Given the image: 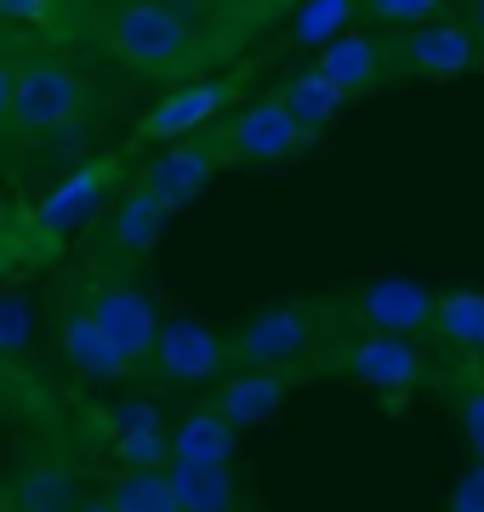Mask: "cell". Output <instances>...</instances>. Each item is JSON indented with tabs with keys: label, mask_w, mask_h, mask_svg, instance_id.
<instances>
[{
	"label": "cell",
	"mask_w": 484,
	"mask_h": 512,
	"mask_svg": "<svg viewBox=\"0 0 484 512\" xmlns=\"http://www.w3.org/2000/svg\"><path fill=\"white\" fill-rule=\"evenodd\" d=\"M97 46L137 80H177L205 57V29L171 0H114L92 12Z\"/></svg>",
	"instance_id": "1"
},
{
	"label": "cell",
	"mask_w": 484,
	"mask_h": 512,
	"mask_svg": "<svg viewBox=\"0 0 484 512\" xmlns=\"http://www.w3.org/2000/svg\"><path fill=\"white\" fill-rule=\"evenodd\" d=\"M97 114L92 74L80 69L63 46H23L12 69V137L35 148L80 143Z\"/></svg>",
	"instance_id": "2"
},
{
	"label": "cell",
	"mask_w": 484,
	"mask_h": 512,
	"mask_svg": "<svg viewBox=\"0 0 484 512\" xmlns=\"http://www.w3.org/2000/svg\"><path fill=\"white\" fill-rule=\"evenodd\" d=\"M319 330L314 302H274L228 336V359H240V370H297L319 348Z\"/></svg>",
	"instance_id": "3"
},
{
	"label": "cell",
	"mask_w": 484,
	"mask_h": 512,
	"mask_svg": "<svg viewBox=\"0 0 484 512\" xmlns=\"http://www.w3.org/2000/svg\"><path fill=\"white\" fill-rule=\"evenodd\" d=\"M211 137H217V148H223L228 165H280V160H291V154L308 148L302 126L291 120V109L280 103V92L245 103L240 114H228Z\"/></svg>",
	"instance_id": "4"
},
{
	"label": "cell",
	"mask_w": 484,
	"mask_h": 512,
	"mask_svg": "<svg viewBox=\"0 0 484 512\" xmlns=\"http://www.w3.org/2000/svg\"><path fill=\"white\" fill-rule=\"evenodd\" d=\"M234 103V80H183L177 92H166L143 120H137V143L171 148V143H194V137H211L217 120Z\"/></svg>",
	"instance_id": "5"
},
{
	"label": "cell",
	"mask_w": 484,
	"mask_h": 512,
	"mask_svg": "<svg viewBox=\"0 0 484 512\" xmlns=\"http://www.w3.org/2000/svg\"><path fill=\"white\" fill-rule=\"evenodd\" d=\"M126 171V160L120 154H103V160H86V165H75L63 183L40 200V211H35V222L46 228L52 239H69V234H80L86 222L103 211V200H109V188H114V177Z\"/></svg>",
	"instance_id": "6"
},
{
	"label": "cell",
	"mask_w": 484,
	"mask_h": 512,
	"mask_svg": "<svg viewBox=\"0 0 484 512\" xmlns=\"http://www.w3.org/2000/svg\"><path fill=\"white\" fill-rule=\"evenodd\" d=\"M223 148H217V137H194V143H171L160 148L143 171H137V183L154 188L160 200L171 205V211H188V205L200 200L205 188L217 183V171H223Z\"/></svg>",
	"instance_id": "7"
},
{
	"label": "cell",
	"mask_w": 484,
	"mask_h": 512,
	"mask_svg": "<svg viewBox=\"0 0 484 512\" xmlns=\"http://www.w3.org/2000/svg\"><path fill=\"white\" fill-rule=\"evenodd\" d=\"M479 40H473V29H467L462 18H439L428 23V29H410V35H399V46H393V63L410 74H422V80H456V74H467L473 63H479Z\"/></svg>",
	"instance_id": "8"
},
{
	"label": "cell",
	"mask_w": 484,
	"mask_h": 512,
	"mask_svg": "<svg viewBox=\"0 0 484 512\" xmlns=\"http://www.w3.org/2000/svg\"><path fill=\"white\" fill-rule=\"evenodd\" d=\"M92 319L131 365H149L160 348V313H154L149 291H137V285H103L92 296Z\"/></svg>",
	"instance_id": "9"
},
{
	"label": "cell",
	"mask_w": 484,
	"mask_h": 512,
	"mask_svg": "<svg viewBox=\"0 0 484 512\" xmlns=\"http://www.w3.org/2000/svg\"><path fill=\"white\" fill-rule=\"evenodd\" d=\"M342 370L354 382L376 387V393H405V387H416L428 376V359H422V348L410 336H376V330H365V336L348 342Z\"/></svg>",
	"instance_id": "10"
},
{
	"label": "cell",
	"mask_w": 484,
	"mask_h": 512,
	"mask_svg": "<svg viewBox=\"0 0 484 512\" xmlns=\"http://www.w3.org/2000/svg\"><path fill=\"white\" fill-rule=\"evenodd\" d=\"M154 365L160 376L171 382H211V376H223L228 365V342L217 330H205L200 319H166L160 325V348H154Z\"/></svg>",
	"instance_id": "11"
},
{
	"label": "cell",
	"mask_w": 484,
	"mask_h": 512,
	"mask_svg": "<svg viewBox=\"0 0 484 512\" xmlns=\"http://www.w3.org/2000/svg\"><path fill=\"white\" fill-rule=\"evenodd\" d=\"M109 450L126 461V473H160L171 461V427L160 421L154 399H126L109 416Z\"/></svg>",
	"instance_id": "12"
},
{
	"label": "cell",
	"mask_w": 484,
	"mask_h": 512,
	"mask_svg": "<svg viewBox=\"0 0 484 512\" xmlns=\"http://www.w3.org/2000/svg\"><path fill=\"white\" fill-rule=\"evenodd\" d=\"M285 399H291V370H240V376H228L223 387H217V416L234 427V433H245V427H262V421H274L285 410Z\"/></svg>",
	"instance_id": "13"
},
{
	"label": "cell",
	"mask_w": 484,
	"mask_h": 512,
	"mask_svg": "<svg viewBox=\"0 0 484 512\" xmlns=\"http://www.w3.org/2000/svg\"><path fill=\"white\" fill-rule=\"evenodd\" d=\"M359 319L376 330V336H410L433 325V296L410 279H371L359 291Z\"/></svg>",
	"instance_id": "14"
},
{
	"label": "cell",
	"mask_w": 484,
	"mask_h": 512,
	"mask_svg": "<svg viewBox=\"0 0 484 512\" xmlns=\"http://www.w3.org/2000/svg\"><path fill=\"white\" fill-rule=\"evenodd\" d=\"M171 217H177V211H171V205L154 194V188H143L137 177H131V188L120 194V200H114V211H109V239H114V251L131 256V262H137V256H149L154 245L166 239Z\"/></svg>",
	"instance_id": "15"
},
{
	"label": "cell",
	"mask_w": 484,
	"mask_h": 512,
	"mask_svg": "<svg viewBox=\"0 0 484 512\" xmlns=\"http://www.w3.org/2000/svg\"><path fill=\"white\" fill-rule=\"evenodd\" d=\"M0 501H6V512H69V501H75V467L57 450H40V456H29L12 473Z\"/></svg>",
	"instance_id": "16"
},
{
	"label": "cell",
	"mask_w": 484,
	"mask_h": 512,
	"mask_svg": "<svg viewBox=\"0 0 484 512\" xmlns=\"http://www.w3.org/2000/svg\"><path fill=\"white\" fill-rule=\"evenodd\" d=\"M57 342H63V359L80 370V376H92V382H131V359L114 348L103 325L92 319V308H75L63 313V325H57Z\"/></svg>",
	"instance_id": "17"
},
{
	"label": "cell",
	"mask_w": 484,
	"mask_h": 512,
	"mask_svg": "<svg viewBox=\"0 0 484 512\" xmlns=\"http://www.w3.org/2000/svg\"><path fill=\"white\" fill-rule=\"evenodd\" d=\"M280 103L291 109V120L302 126V137L314 143V137H325V131L342 120V109H348L354 97L342 92V86H336V80L319 69V63H308V69H297V74L280 86Z\"/></svg>",
	"instance_id": "18"
},
{
	"label": "cell",
	"mask_w": 484,
	"mask_h": 512,
	"mask_svg": "<svg viewBox=\"0 0 484 512\" xmlns=\"http://www.w3.org/2000/svg\"><path fill=\"white\" fill-rule=\"evenodd\" d=\"M234 427H228L217 410H188L177 427H171V467H205V473H228L234 461Z\"/></svg>",
	"instance_id": "19"
},
{
	"label": "cell",
	"mask_w": 484,
	"mask_h": 512,
	"mask_svg": "<svg viewBox=\"0 0 484 512\" xmlns=\"http://www.w3.org/2000/svg\"><path fill=\"white\" fill-rule=\"evenodd\" d=\"M314 63L331 74V80H336L348 97H359V92H371L376 80H382V69H388V52H382V40H376L371 29H354V35H342L336 46H325Z\"/></svg>",
	"instance_id": "20"
},
{
	"label": "cell",
	"mask_w": 484,
	"mask_h": 512,
	"mask_svg": "<svg viewBox=\"0 0 484 512\" xmlns=\"http://www.w3.org/2000/svg\"><path fill=\"white\" fill-rule=\"evenodd\" d=\"M433 336L456 353L484 359V291H445L433 296Z\"/></svg>",
	"instance_id": "21"
},
{
	"label": "cell",
	"mask_w": 484,
	"mask_h": 512,
	"mask_svg": "<svg viewBox=\"0 0 484 512\" xmlns=\"http://www.w3.org/2000/svg\"><path fill=\"white\" fill-rule=\"evenodd\" d=\"M359 18H365L359 0H302L297 12H291V35H297L302 46L325 52V46H336L342 35H354Z\"/></svg>",
	"instance_id": "22"
},
{
	"label": "cell",
	"mask_w": 484,
	"mask_h": 512,
	"mask_svg": "<svg viewBox=\"0 0 484 512\" xmlns=\"http://www.w3.org/2000/svg\"><path fill=\"white\" fill-rule=\"evenodd\" d=\"M171 495L183 512H234L240 501L234 473H205V467H171Z\"/></svg>",
	"instance_id": "23"
},
{
	"label": "cell",
	"mask_w": 484,
	"mask_h": 512,
	"mask_svg": "<svg viewBox=\"0 0 484 512\" xmlns=\"http://www.w3.org/2000/svg\"><path fill=\"white\" fill-rule=\"evenodd\" d=\"M109 507L114 512H183L177 495H171V467H160V473H120L109 490Z\"/></svg>",
	"instance_id": "24"
},
{
	"label": "cell",
	"mask_w": 484,
	"mask_h": 512,
	"mask_svg": "<svg viewBox=\"0 0 484 512\" xmlns=\"http://www.w3.org/2000/svg\"><path fill=\"white\" fill-rule=\"evenodd\" d=\"M365 18L371 23H388V29H428V23H439V18H450L439 0H371L365 6Z\"/></svg>",
	"instance_id": "25"
},
{
	"label": "cell",
	"mask_w": 484,
	"mask_h": 512,
	"mask_svg": "<svg viewBox=\"0 0 484 512\" xmlns=\"http://www.w3.org/2000/svg\"><path fill=\"white\" fill-rule=\"evenodd\" d=\"M29 330H35L29 308H23L18 296H0V359H12V353L29 348Z\"/></svg>",
	"instance_id": "26"
},
{
	"label": "cell",
	"mask_w": 484,
	"mask_h": 512,
	"mask_svg": "<svg viewBox=\"0 0 484 512\" xmlns=\"http://www.w3.org/2000/svg\"><path fill=\"white\" fill-rule=\"evenodd\" d=\"M57 18H63V6H46V0H0V23L40 29V23H57Z\"/></svg>",
	"instance_id": "27"
},
{
	"label": "cell",
	"mask_w": 484,
	"mask_h": 512,
	"mask_svg": "<svg viewBox=\"0 0 484 512\" xmlns=\"http://www.w3.org/2000/svg\"><path fill=\"white\" fill-rule=\"evenodd\" d=\"M450 512H484V461H473V467L456 478V490H450Z\"/></svg>",
	"instance_id": "28"
},
{
	"label": "cell",
	"mask_w": 484,
	"mask_h": 512,
	"mask_svg": "<svg viewBox=\"0 0 484 512\" xmlns=\"http://www.w3.org/2000/svg\"><path fill=\"white\" fill-rule=\"evenodd\" d=\"M462 433L473 444V461H484V387H473L462 399Z\"/></svg>",
	"instance_id": "29"
},
{
	"label": "cell",
	"mask_w": 484,
	"mask_h": 512,
	"mask_svg": "<svg viewBox=\"0 0 484 512\" xmlns=\"http://www.w3.org/2000/svg\"><path fill=\"white\" fill-rule=\"evenodd\" d=\"M23 404H29V387H23V376L12 370V359H0V416H18Z\"/></svg>",
	"instance_id": "30"
},
{
	"label": "cell",
	"mask_w": 484,
	"mask_h": 512,
	"mask_svg": "<svg viewBox=\"0 0 484 512\" xmlns=\"http://www.w3.org/2000/svg\"><path fill=\"white\" fill-rule=\"evenodd\" d=\"M12 69H18V52L0 46V143L12 137Z\"/></svg>",
	"instance_id": "31"
},
{
	"label": "cell",
	"mask_w": 484,
	"mask_h": 512,
	"mask_svg": "<svg viewBox=\"0 0 484 512\" xmlns=\"http://www.w3.org/2000/svg\"><path fill=\"white\" fill-rule=\"evenodd\" d=\"M467 29H473V40H479V52H484V0L467 12Z\"/></svg>",
	"instance_id": "32"
},
{
	"label": "cell",
	"mask_w": 484,
	"mask_h": 512,
	"mask_svg": "<svg viewBox=\"0 0 484 512\" xmlns=\"http://www.w3.org/2000/svg\"><path fill=\"white\" fill-rule=\"evenodd\" d=\"M80 512H114V507H109V495H97V501H86Z\"/></svg>",
	"instance_id": "33"
},
{
	"label": "cell",
	"mask_w": 484,
	"mask_h": 512,
	"mask_svg": "<svg viewBox=\"0 0 484 512\" xmlns=\"http://www.w3.org/2000/svg\"><path fill=\"white\" fill-rule=\"evenodd\" d=\"M0 512H6V501H0Z\"/></svg>",
	"instance_id": "34"
}]
</instances>
